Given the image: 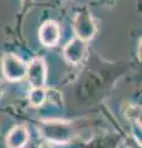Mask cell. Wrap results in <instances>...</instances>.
<instances>
[{
	"label": "cell",
	"instance_id": "5",
	"mask_svg": "<svg viewBox=\"0 0 142 148\" xmlns=\"http://www.w3.org/2000/svg\"><path fill=\"white\" fill-rule=\"evenodd\" d=\"M86 51H88V42L78 38V37H74L64 46L63 57L69 64L77 66L80 62H83V59L86 56Z\"/></svg>",
	"mask_w": 142,
	"mask_h": 148
},
{
	"label": "cell",
	"instance_id": "9",
	"mask_svg": "<svg viewBox=\"0 0 142 148\" xmlns=\"http://www.w3.org/2000/svg\"><path fill=\"white\" fill-rule=\"evenodd\" d=\"M4 90H5V83H4V80L0 79V98L4 94Z\"/></svg>",
	"mask_w": 142,
	"mask_h": 148
},
{
	"label": "cell",
	"instance_id": "6",
	"mask_svg": "<svg viewBox=\"0 0 142 148\" xmlns=\"http://www.w3.org/2000/svg\"><path fill=\"white\" fill-rule=\"evenodd\" d=\"M38 38L46 47H54L61 40V27L54 20H48L41 25L38 30Z\"/></svg>",
	"mask_w": 142,
	"mask_h": 148
},
{
	"label": "cell",
	"instance_id": "11",
	"mask_svg": "<svg viewBox=\"0 0 142 148\" xmlns=\"http://www.w3.org/2000/svg\"><path fill=\"white\" fill-rule=\"evenodd\" d=\"M41 148H49V147H48L47 145H43V146H42V147H41Z\"/></svg>",
	"mask_w": 142,
	"mask_h": 148
},
{
	"label": "cell",
	"instance_id": "3",
	"mask_svg": "<svg viewBox=\"0 0 142 148\" xmlns=\"http://www.w3.org/2000/svg\"><path fill=\"white\" fill-rule=\"evenodd\" d=\"M1 71L9 82H20L26 78L27 64L17 56L6 53L1 59Z\"/></svg>",
	"mask_w": 142,
	"mask_h": 148
},
{
	"label": "cell",
	"instance_id": "2",
	"mask_svg": "<svg viewBox=\"0 0 142 148\" xmlns=\"http://www.w3.org/2000/svg\"><path fill=\"white\" fill-rule=\"evenodd\" d=\"M73 27H74V32L78 38L83 40L85 42L93 40L98 32V26L91 14L86 9H82L80 11L77 12L74 21H73Z\"/></svg>",
	"mask_w": 142,
	"mask_h": 148
},
{
	"label": "cell",
	"instance_id": "8",
	"mask_svg": "<svg viewBox=\"0 0 142 148\" xmlns=\"http://www.w3.org/2000/svg\"><path fill=\"white\" fill-rule=\"evenodd\" d=\"M47 98V91L45 88H31L29 91V103L34 108L43 105Z\"/></svg>",
	"mask_w": 142,
	"mask_h": 148
},
{
	"label": "cell",
	"instance_id": "10",
	"mask_svg": "<svg viewBox=\"0 0 142 148\" xmlns=\"http://www.w3.org/2000/svg\"><path fill=\"white\" fill-rule=\"evenodd\" d=\"M32 1V0H21V3H22V5H29V4Z\"/></svg>",
	"mask_w": 142,
	"mask_h": 148
},
{
	"label": "cell",
	"instance_id": "4",
	"mask_svg": "<svg viewBox=\"0 0 142 148\" xmlns=\"http://www.w3.org/2000/svg\"><path fill=\"white\" fill-rule=\"evenodd\" d=\"M26 78L31 88H45L47 80V66L42 57H35L27 64Z\"/></svg>",
	"mask_w": 142,
	"mask_h": 148
},
{
	"label": "cell",
	"instance_id": "1",
	"mask_svg": "<svg viewBox=\"0 0 142 148\" xmlns=\"http://www.w3.org/2000/svg\"><path fill=\"white\" fill-rule=\"evenodd\" d=\"M38 132L47 143L54 145H67L77 136L74 125L64 120H42L38 122Z\"/></svg>",
	"mask_w": 142,
	"mask_h": 148
},
{
	"label": "cell",
	"instance_id": "7",
	"mask_svg": "<svg viewBox=\"0 0 142 148\" xmlns=\"http://www.w3.org/2000/svg\"><path fill=\"white\" fill-rule=\"evenodd\" d=\"M30 140V133L24 125H16L10 130L6 136V147L8 148H24Z\"/></svg>",
	"mask_w": 142,
	"mask_h": 148
}]
</instances>
